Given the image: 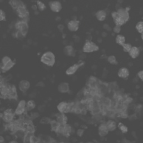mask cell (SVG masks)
Returning a JSON list of instances; mask_svg holds the SVG:
<instances>
[{
	"mask_svg": "<svg viewBox=\"0 0 143 143\" xmlns=\"http://www.w3.org/2000/svg\"><path fill=\"white\" fill-rule=\"evenodd\" d=\"M36 107V103L34 100H30L26 103V110L30 111L34 109Z\"/></svg>",
	"mask_w": 143,
	"mask_h": 143,
	"instance_id": "25",
	"label": "cell"
},
{
	"mask_svg": "<svg viewBox=\"0 0 143 143\" xmlns=\"http://www.w3.org/2000/svg\"><path fill=\"white\" fill-rule=\"evenodd\" d=\"M6 14L2 9L0 10V21H3L6 20Z\"/></svg>",
	"mask_w": 143,
	"mask_h": 143,
	"instance_id": "36",
	"label": "cell"
},
{
	"mask_svg": "<svg viewBox=\"0 0 143 143\" xmlns=\"http://www.w3.org/2000/svg\"><path fill=\"white\" fill-rule=\"evenodd\" d=\"M71 131H72V128L70 125H67V124L64 125L63 134H64V135H67V134L69 135L71 133Z\"/></svg>",
	"mask_w": 143,
	"mask_h": 143,
	"instance_id": "32",
	"label": "cell"
},
{
	"mask_svg": "<svg viewBox=\"0 0 143 143\" xmlns=\"http://www.w3.org/2000/svg\"><path fill=\"white\" fill-rule=\"evenodd\" d=\"M117 75L120 78H122V79H126V78L129 77V75H130V72H129L127 68L125 67H122L119 70Z\"/></svg>",
	"mask_w": 143,
	"mask_h": 143,
	"instance_id": "15",
	"label": "cell"
},
{
	"mask_svg": "<svg viewBox=\"0 0 143 143\" xmlns=\"http://www.w3.org/2000/svg\"><path fill=\"white\" fill-rule=\"evenodd\" d=\"M57 121L61 125H66L67 123L68 118L65 114L61 113V114L57 116Z\"/></svg>",
	"mask_w": 143,
	"mask_h": 143,
	"instance_id": "21",
	"label": "cell"
},
{
	"mask_svg": "<svg viewBox=\"0 0 143 143\" xmlns=\"http://www.w3.org/2000/svg\"><path fill=\"white\" fill-rule=\"evenodd\" d=\"M49 6L50 10L54 12H59L62 9V5L61 3L58 1H50L49 2Z\"/></svg>",
	"mask_w": 143,
	"mask_h": 143,
	"instance_id": "8",
	"label": "cell"
},
{
	"mask_svg": "<svg viewBox=\"0 0 143 143\" xmlns=\"http://www.w3.org/2000/svg\"><path fill=\"white\" fill-rule=\"evenodd\" d=\"M87 143H94V142H91V141H90V142H87Z\"/></svg>",
	"mask_w": 143,
	"mask_h": 143,
	"instance_id": "45",
	"label": "cell"
},
{
	"mask_svg": "<svg viewBox=\"0 0 143 143\" xmlns=\"http://www.w3.org/2000/svg\"><path fill=\"white\" fill-rule=\"evenodd\" d=\"M136 29L139 33L143 34V21H139L136 25Z\"/></svg>",
	"mask_w": 143,
	"mask_h": 143,
	"instance_id": "28",
	"label": "cell"
},
{
	"mask_svg": "<svg viewBox=\"0 0 143 143\" xmlns=\"http://www.w3.org/2000/svg\"><path fill=\"white\" fill-rule=\"evenodd\" d=\"M106 125L109 131H113L115 130L117 127L116 122L114 120H109L106 124Z\"/></svg>",
	"mask_w": 143,
	"mask_h": 143,
	"instance_id": "22",
	"label": "cell"
},
{
	"mask_svg": "<svg viewBox=\"0 0 143 143\" xmlns=\"http://www.w3.org/2000/svg\"><path fill=\"white\" fill-rule=\"evenodd\" d=\"M37 3V7H38V8H39V10L40 11H44L45 8H46V6L45 5V4L42 2L41 1H38L36 2Z\"/></svg>",
	"mask_w": 143,
	"mask_h": 143,
	"instance_id": "34",
	"label": "cell"
},
{
	"mask_svg": "<svg viewBox=\"0 0 143 143\" xmlns=\"http://www.w3.org/2000/svg\"><path fill=\"white\" fill-rule=\"evenodd\" d=\"M122 47L123 48V50L126 53H129V52H130L131 48H132L131 45L130 44H129V43L124 44L122 46Z\"/></svg>",
	"mask_w": 143,
	"mask_h": 143,
	"instance_id": "33",
	"label": "cell"
},
{
	"mask_svg": "<svg viewBox=\"0 0 143 143\" xmlns=\"http://www.w3.org/2000/svg\"><path fill=\"white\" fill-rule=\"evenodd\" d=\"M118 13L119 14L120 16L121 17L124 21L126 22L129 19V17H130V16H129V10H127L126 8H120L117 11Z\"/></svg>",
	"mask_w": 143,
	"mask_h": 143,
	"instance_id": "14",
	"label": "cell"
},
{
	"mask_svg": "<svg viewBox=\"0 0 143 143\" xmlns=\"http://www.w3.org/2000/svg\"><path fill=\"white\" fill-rule=\"evenodd\" d=\"M98 46L91 41H86L83 47V52L86 53H90L98 51Z\"/></svg>",
	"mask_w": 143,
	"mask_h": 143,
	"instance_id": "2",
	"label": "cell"
},
{
	"mask_svg": "<svg viewBox=\"0 0 143 143\" xmlns=\"http://www.w3.org/2000/svg\"><path fill=\"white\" fill-rule=\"evenodd\" d=\"M84 133V130L83 129H78L77 131V135L79 136H82Z\"/></svg>",
	"mask_w": 143,
	"mask_h": 143,
	"instance_id": "39",
	"label": "cell"
},
{
	"mask_svg": "<svg viewBox=\"0 0 143 143\" xmlns=\"http://www.w3.org/2000/svg\"><path fill=\"white\" fill-rule=\"evenodd\" d=\"M8 143H18V141H17L16 140H11L10 141H9Z\"/></svg>",
	"mask_w": 143,
	"mask_h": 143,
	"instance_id": "43",
	"label": "cell"
},
{
	"mask_svg": "<svg viewBox=\"0 0 143 143\" xmlns=\"http://www.w3.org/2000/svg\"><path fill=\"white\" fill-rule=\"evenodd\" d=\"M115 41L117 44L122 46L124 44H125V38L124 35L119 34L115 38Z\"/></svg>",
	"mask_w": 143,
	"mask_h": 143,
	"instance_id": "23",
	"label": "cell"
},
{
	"mask_svg": "<svg viewBox=\"0 0 143 143\" xmlns=\"http://www.w3.org/2000/svg\"><path fill=\"white\" fill-rule=\"evenodd\" d=\"M141 39H142V40H143V34H141Z\"/></svg>",
	"mask_w": 143,
	"mask_h": 143,
	"instance_id": "44",
	"label": "cell"
},
{
	"mask_svg": "<svg viewBox=\"0 0 143 143\" xmlns=\"http://www.w3.org/2000/svg\"><path fill=\"white\" fill-rule=\"evenodd\" d=\"M5 140H4V137L2 136H0V143H4Z\"/></svg>",
	"mask_w": 143,
	"mask_h": 143,
	"instance_id": "41",
	"label": "cell"
},
{
	"mask_svg": "<svg viewBox=\"0 0 143 143\" xmlns=\"http://www.w3.org/2000/svg\"><path fill=\"white\" fill-rule=\"evenodd\" d=\"M50 125H51L53 130L55 131H58V128L61 124H59L57 120H52L51 122H50Z\"/></svg>",
	"mask_w": 143,
	"mask_h": 143,
	"instance_id": "27",
	"label": "cell"
},
{
	"mask_svg": "<svg viewBox=\"0 0 143 143\" xmlns=\"http://www.w3.org/2000/svg\"><path fill=\"white\" fill-rule=\"evenodd\" d=\"M58 28L60 31H62L64 29V26L62 24H60L58 26Z\"/></svg>",
	"mask_w": 143,
	"mask_h": 143,
	"instance_id": "40",
	"label": "cell"
},
{
	"mask_svg": "<svg viewBox=\"0 0 143 143\" xmlns=\"http://www.w3.org/2000/svg\"><path fill=\"white\" fill-rule=\"evenodd\" d=\"M52 120L49 117H43L41 118L40 120V123L41 124H44V125H47V124H50Z\"/></svg>",
	"mask_w": 143,
	"mask_h": 143,
	"instance_id": "31",
	"label": "cell"
},
{
	"mask_svg": "<svg viewBox=\"0 0 143 143\" xmlns=\"http://www.w3.org/2000/svg\"><path fill=\"white\" fill-rule=\"evenodd\" d=\"M34 135L33 132L27 131L23 137V142L24 143H33Z\"/></svg>",
	"mask_w": 143,
	"mask_h": 143,
	"instance_id": "20",
	"label": "cell"
},
{
	"mask_svg": "<svg viewBox=\"0 0 143 143\" xmlns=\"http://www.w3.org/2000/svg\"><path fill=\"white\" fill-rule=\"evenodd\" d=\"M15 112V111H13V110L11 109H8L6 110L3 113V120L5 121L6 122H11L13 117H14Z\"/></svg>",
	"mask_w": 143,
	"mask_h": 143,
	"instance_id": "5",
	"label": "cell"
},
{
	"mask_svg": "<svg viewBox=\"0 0 143 143\" xmlns=\"http://www.w3.org/2000/svg\"><path fill=\"white\" fill-rule=\"evenodd\" d=\"M26 102L25 100H21L18 102L17 106L15 111V114L17 115H21L24 114L26 110Z\"/></svg>",
	"mask_w": 143,
	"mask_h": 143,
	"instance_id": "7",
	"label": "cell"
},
{
	"mask_svg": "<svg viewBox=\"0 0 143 143\" xmlns=\"http://www.w3.org/2000/svg\"><path fill=\"white\" fill-rule=\"evenodd\" d=\"M11 61H12V59H11V58L8 56H4L2 58V61H1V65H3V64H5L6 63L10 62Z\"/></svg>",
	"mask_w": 143,
	"mask_h": 143,
	"instance_id": "35",
	"label": "cell"
},
{
	"mask_svg": "<svg viewBox=\"0 0 143 143\" xmlns=\"http://www.w3.org/2000/svg\"><path fill=\"white\" fill-rule=\"evenodd\" d=\"M114 22L115 24V25L119 26H121L125 23V21H124L123 18L120 16L114 19Z\"/></svg>",
	"mask_w": 143,
	"mask_h": 143,
	"instance_id": "26",
	"label": "cell"
},
{
	"mask_svg": "<svg viewBox=\"0 0 143 143\" xmlns=\"http://www.w3.org/2000/svg\"><path fill=\"white\" fill-rule=\"evenodd\" d=\"M63 52L68 57H75L76 55L75 50L71 45H66L63 49Z\"/></svg>",
	"mask_w": 143,
	"mask_h": 143,
	"instance_id": "12",
	"label": "cell"
},
{
	"mask_svg": "<svg viewBox=\"0 0 143 143\" xmlns=\"http://www.w3.org/2000/svg\"><path fill=\"white\" fill-rule=\"evenodd\" d=\"M107 16V13L105 10H98L96 13V17L98 21H104Z\"/></svg>",
	"mask_w": 143,
	"mask_h": 143,
	"instance_id": "19",
	"label": "cell"
},
{
	"mask_svg": "<svg viewBox=\"0 0 143 143\" xmlns=\"http://www.w3.org/2000/svg\"><path fill=\"white\" fill-rule=\"evenodd\" d=\"M109 132V131L106 125V124H102L99 126L98 134L100 136H102V137L106 136L108 134Z\"/></svg>",
	"mask_w": 143,
	"mask_h": 143,
	"instance_id": "17",
	"label": "cell"
},
{
	"mask_svg": "<svg viewBox=\"0 0 143 143\" xmlns=\"http://www.w3.org/2000/svg\"><path fill=\"white\" fill-rule=\"evenodd\" d=\"M79 143H83V142H79Z\"/></svg>",
	"mask_w": 143,
	"mask_h": 143,
	"instance_id": "46",
	"label": "cell"
},
{
	"mask_svg": "<svg viewBox=\"0 0 143 143\" xmlns=\"http://www.w3.org/2000/svg\"><path fill=\"white\" fill-rule=\"evenodd\" d=\"M107 61L109 63L113 64V65H116L117 64L116 58L114 55H110L109 57H108Z\"/></svg>",
	"mask_w": 143,
	"mask_h": 143,
	"instance_id": "29",
	"label": "cell"
},
{
	"mask_svg": "<svg viewBox=\"0 0 143 143\" xmlns=\"http://www.w3.org/2000/svg\"><path fill=\"white\" fill-rule=\"evenodd\" d=\"M137 76L140 78V80L143 81V70L140 71L137 73Z\"/></svg>",
	"mask_w": 143,
	"mask_h": 143,
	"instance_id": "38",
	"label": "cell"
},
{
	"mask_svg": "<svg viewBox=\"0 0 143 143\" xmlns=\"http://www.w3.org/2000/svg\"><path fill=\"white\" fill-rule=\"evenodd\" d=\"M35 143H44L42 140H38V139H37Z\"/></svg>",
	"mask_w": 143,
	"mask_h": 143,
	"instance_id": "42",
	"label": "cell"
},
{
	"mask_svg": "<svg viewBox=\"0 0 143 143\" xmlns=\"http://www.w3.org/2000/svg\"><path fill=\"white\" fill-rule=\"evenodd\" d=\"M113 30L114 31V33L118 34V33H120V32L121 31V26L115 25V26L114 27V28Z\"/></svg>",
	"mask_w": 143,
	"mask_h": 143,
	"instance_id": "37",
	"label": "cell"
},
{
	"mask_svg": "<svg viewBox=\"0 0 143 143\" xmlns=\"http://www.w3.org/2000/svg\"><path fill=\"white\" fill-rule=\"evenodd\" d=\"M57 109L60 113L65 114L70 111L72 109V106L71 104L65 102V101H62L58 105Z\"/></svg>",
	"mask_w": 143,
	"mask_h": 143,
	"instance_id": "4",
	"label": "cell"
},
{
	"mask_svg": "<svg viewBox=\"0 0 143 143\" xmlns=\"http://www.w3.org/2000/svg\"><path fill=\"white\" fill-rule=\"evenodd\" d=\"M9 3H10V5L12 6V7L13 9H15V10H17V8L18 7L22 5V4H24L21 1H15V0H12V1H9Z\"/></svg>",
	"mask_w": 143,
	"mask_h": 143,
	"instance_id": "24",
	"label": "cell"
},
{
	"mask_svg": "<svg viewBox=\"0 0 143 143\" xmlns=\"http://www.w3.org/2000/svg\"><path fill=\"white\" fill-rule=\"evenodd\" d=\"M70 85L69 83L66 82H62L58 85V90L59 92L62 93H66L70 91Z\"/></svg>",
	"mask_w": 143,
	"mask_h": 143,
	"instance_id": "13",
	"label": "cell"
},
{
	"mask_svg": "<svg viewBox=\"0 0 143 143\" xmlns=\"http://www.w3.org/2000/svg\"><path fill=\"white\" fill-rule=\"evenodd\" d=\"M119 128L120 130V131L122 132V133H124L125 134L126 133L127 131H128V128L126 126H125L124 124H123L122 123H121L120 122L118 125H117Z\"/></svg>",
	"mask_w": 143,
	"mask_h": 143,
	"instance_id": "30",
	"label": "cell"
},
{
	"mask_svg": "<svg viewBox=\"0 0 143 143\" xmlns=\"http://www.w3.org/2000/svg\"><path fill=\"white\" fill-rule=\"evenodd\" d=\"M30 87V82L26 80H21L18 83V88L22 92H26Z\"/></svg>",
	"mask_w": 143,
	"mask_h": 143,
	"instance_id": "10",
	"label": "cell"
},
{
	"mask_svg": "<svg viewBox=\"0 0 143 143\" xmlns=\"http://www.w3.org/2000/svg\"><path fill=\"white\" fill-rule=\"evenodd\" d=\"M15 28L18 32H20L22 36H25L28 31V25L25 21H20L16 23Z\"/></svg>",
	"mask_w": 143,
	"mask_h": 143,
	"instance_id": "3",
	"label": "cell"
},
{
	"mask_svg": "<svg viewBox=\"0 0 143 143\" xmlns=\"http://www.w3.org/2000/svg\"><path fill=\"white\" fill-rule=\"evenodd\" d=\"M15 63L14 61H13L12 60L10 62H9L5 64H3V65H1V70L2 73H5L9 70H10L13 67L15 66Z\"/></svg>",
	"mask_w": 143,
	"mask_h": 143,
	"instance_id": "16",
	"label": "cell"
},
{
	"mask_svg": "<svg viewBox=\"0 0 143 143\" xmlns=\"http://www.w3.org/2000/svg\"><path fill=\"white\" fill-rule=\"evenodd\" d=\"M40 61L46 66L53 67L55 63V56L52 52H46L41 55Z\"/></svg>",
	"mask_w": 143,
	"mask_h": 143,
	"instance_id": "1",
	"label": "cell"
},
{
	"mask_svg": "<svg viewBox=\"0 0 143 143\" xmlns=\"http://www.w3.org/2000/svg\"><path fill=\"white\" fill-rule=\"evenodd\" d=\"M80 27V21L76 20H72L69 21L67 24V27L69 30L75 32L77 31Z\"/></svg>",
	"mask_w": 143,
	"mask_h": 143,
	"instance_id": "9",
	"label": "cell"
},
{
	"mask_svg": "<svg viewBox=\"0 0 143 143\" xmlns=\"http://www.w3.org/2000/svg\"><path fill=\"white\" fill-rule=\"evenodd\" d=\"M16 12L18 14V17H20L21 18H26L27 16H28V12H27V9L26 8V7L25 6L24 4L18 7L17 10Z\"/></svg>",
	"mask_w": 143,
	"mask_h": 143,
	"instance_id": "11",
	"label": "cell"
},
{
	"mask_svg": "<svg viewBox=\"0 0 143 143\" xmlns=\"http://www.w3.org/2000/svg\"><path fill=\"white\" fill-rule=\"evenodd\" d=\"M140 53V49L136 47H132L130 51L129 52V54L132 59H136L139 56Z\"/></svg>",
	"mask_w": 143,
	"mask_h": 143,
	"instance_id": "18",
	"label": "cell"
},
{
	"mask_svg": "<svg viewBox=\"0 0 143 143\" xmlns=\"http://www.w3.org/2000/svg\"><path fill=\"white\" fill-rule=\"evenodd\" d=\"M84 65V62H80L70 66L66 71V74L68 76H72L76 73L80 67Z\"/></svg>",
	"mask_w": 143,
	"mask_h": 143,
	"instance_id": "6",
	"label": "cell"
}]
</instances>
